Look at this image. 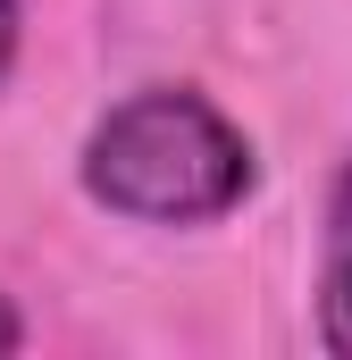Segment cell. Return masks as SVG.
<instances>
[{
    "label": "cell",
    "mask_w": 352,
    "mask_h": 360,
    "mask_svg": "<svg viewBox=\"0 0 352 360\" xmlns=\"http://www.w3.org/2000/svg\"><path fill=\"white\" fill-rule=\"evenodd\" d=\"M17 344H25V319H17V310H8V293H0V352H17Z\"/></svg>",
    "instance_id": "cell-4"
},
{
    "label": "cell",
    "mask_w": 352,
    "mask_h": 360,
    "mask_svg": "<svg viewBox=\"0 0 352 360\" xmlns=\"http://www.w3.org/2000/svg\"><path fill=\"white\" fill-rule=\"evenodd\" d=\"M319 344L352 360V160L327 184V235H319Z\"/></svg>",
    "instance_id": "cell-2"
},
{
    "label": "cell",
    "mask_w": 352,
    "mask_h": 360,
    "mask_svg": "<svg viewBox=\"0 0 352 360\" xmlns=\"http://www.w3.org/2000/svg\"><path fill=\"white\" fill-rule=\"evenodd\" d=\"M84 193L109 218L134 226H210L244 210L252 193V134L193 84H143L126 92L101 126L84 134L76 160Z\"/></svg>",
    "instance_id": "cell-1"
},
{
    "label": "cell",
    "mask_w": 352,
    "mask_h": 360,
    "mask_svg": "<svg viewBox=\"0 0 352 360\" xmlns=\"http://www.w3.org/2000/svg\"><path fill=\"white\" fill-rule=\"evenodd\" d=\"M17 42H25V8L0 0V84H8V68H17Z\"/></svg>",
    "instance_id": "cell-3"
}]
</instances>
